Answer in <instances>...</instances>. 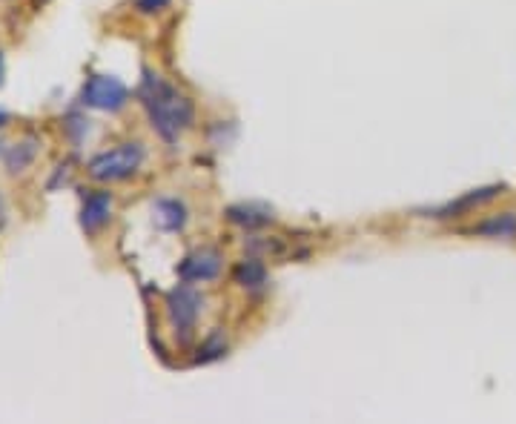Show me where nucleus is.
Returning a JSON list of instances; mask_svg holds the SVG:
<instances>
[{"label": "nucleus", "instance_id": "10", "mask_svg": "<svg viewBox=\"0 0 516 424\" xmlns=\"http://www.w3.org/2000/svg\"><path fill=\"white\" fill-rule=\"evenodd\" d=\"M236 281L247 290H258V287L267 284V270H264V264L258 258H247L236 267Z\"/></svg>", "mask_w": 516, "mask_h": 424}, {"label": "nucleus", "instance_id": "7", "mask_svg": "<svg viewBox=\"0 0 516 424\" xmlns=\"http://www.w3.org/2000/svg\"><path fill=\"white\" fill-rule=\"evenodd\" d=\"M152 218H155V224H158L161 230L175 233V230H181V227L187 224V210H184L181 201L164 198V201H158V204L152 207Z\"/></svg>", "mask_w": 516, "mask_h": 424}, {"label": "nucleus", "instance_id": "1", "mask_svg": "<svg viewBox=\"0 0 516 424\" xmlns=\"http://www.w3.org/2000/svg\"><path fill=\"white\" fill-rule=\"evenodd\" d=\"M141 101L150 112L152 129L164 138V141H178L181 132H187L193 124V101L187 95H181L175 86H170L161 75L144 72L141 81Z\"/></svg>", "mask_w": 516, "mask_h": 424}, {"label": "nucleus", "instance_id": "6", "mask_svg": "<svg viewBox=\"0 0 516 424\" xmlns=\"http://www.w3.org/2000/svg\"><path fill=\"white\" fill-rule=\"evenodd\" d=\"M109 210H112V195L109 192H89L84 198V210H81V224L86 233H95L107 224Z\"/></svg>", "mask_w": 516, "mask_h": 424}, {"label": "nucleus", "instance_id": "14", "mask_svg": "<svg viewBox=\"0 0 516 424\" xmlns=\"http://www.w3.org/2000/svg\"><path fill=\"white\" fill-rule=\"evenodd\" d=\"M0 81H3V58H0Z\"/></svg>", "mask_w": 516, "mask_h": 424}, {"label": "nucleus", "instance_id": "15", "mask_svg": "<svg viewBox=\"0 0 516 424\" xmlns=\"http://www.w3.org/2000/svg\"><path fill=\"white\" fill-rule=\"evenodd\" d=\"M0 218H3V198H0Z\"/></svg>", "mask_w": 516, "mask_h": 424}, {"label": "nucleus", "instance_id": "8", "mask_svg": "<svg viewBox=\"0 0 516 424\" xmlns=\"http://www.w3.org/2000/svg\"><path fill=\"white\" fill-rule=\"evenodd\" d=\"M473 233L491 235V238H514V235H516V215H514V212L491 215L488 221H482L479 227H473Z\"/></svg>", "mask_w": 516, "mask_h": 424}, {"label": "nucleus", "instance_id": "13", "mask_svg": "<svg viewBox=\"0 0 516 424\" xmlns=\"http://www.w3.org/2000/svg\"><path fill=\"white\" fill-rule=\"evenodd\" d=\"M167 3H170V0H138V9H141L144 15H152V12H161Z\"/></svg>", "mask_w": 516, "mask_h": 424}, {"label": "nucleus", "instance_id": "5", "mask_svg": "<svg viewBox=\"0 0 516 424\" xmlns=\"http://www.w3.org/2000/svg\"><path fill=\"white\" fill-rule=\"evenodd\" d=\"M221 253L215 247H201V250H193L181 261L178 267V276L184 281H213L218 273H221Z\"/></svg>", "mask_w": 516, "mask_h": 424}, {"label": "nucleus", "instance_id": "4", "mask_svg": "<svg viewBox=\"0 0 516 424\" xmlns=\"http://www.w3.org/2000/svg\"><path fill=\"white\" fill-rule=\"evenodd\" d=\"M127 98V86L121 84L118 78H109V75H95V78H89V84L84 86V104L92 106V109L118 112L121 106L127 104Z\"/></svg>", "mask_w": 516, "mask_h": 424}, {"label": "nucleus", "instance_id": "3", "mask_svg": "<svg viewBox=\"0 0 516 424\" xmlns=\"http://www.w3.org/2000/svg\"><path fill=\"white\" fill-rule=\"evenodd\" d=\"M167 313H170V324L175 330V336L181 341H187L193 336L195 321L201 313V296L195 293L193 287H175L167 296Z\"/></svg>", "mask_w": 516, "mask_h": 424}, {"label": "nucleus", "instance_id": "9", "mask_svg": "<svg viewBox=\"0 0 516 424\" xmlns=\"http://www.w3.org/2000/svg\"><path fill=\"white\" fill-rule=\"evenodd\" d=\"M230 221H236L241 227H247V230H256V227H264V224H270L273 221V215L267 210H261V207H253V204H241V207H230Z\"/></svg>", "mask_w": 516, "mask_h": 424}, {"label": "nucleus", "instance_id": "12", "mask_svg": "<svg viewBox=\"0 0 516 424\" xmlns=\"http://www.w3.org/2000/svg\"><path fill=\"white\" fill-rule=\"evenodd\" d=\"M224 350H227V344H224V341L215 336V339H210L207 344H204V347H201V350H198V353H201V356H198V361L218 359V356H221Z\"/></svg>", "mask_w": 516, "mask_h": 424}, {"label": "nucleus", "instance_id": "2", "mask_svg": "<svg viewBox=\"0 0 516 424\" xmlns=\"http://www.w3.org/2000/svg\"><path fill=\"white\" fill-rule=\"evenodd\" d=\"M141 161H144V147L141 144H124V147L92 158L89 175L95 181H124L141 167Z\"/></svg>", "mask_w": 516, "mask_h": 424}, {"label": "nucleus", "instance_id": "11", "mask_svg": "<svg viewBox=\"0 0 516 424\" xmlns=\"http://www.w3.org/2000/svg\"><path fill=\"white\" fill-rule=\"evenodd\" d=\"M35 152H38V141H35V138H26L21 144L6 149V167H9V172L26 170V167L32 164Z\"/></svg>", "mask_w": 516, "mask_h": 424}]
</instances>
